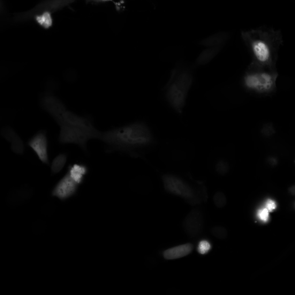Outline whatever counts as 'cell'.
<instances>
[{
  "mask_svg": "<svg viewBox=\"0 0 295 295\" xmlns=\"http://www.w3.org/2000/svg\"><path fill=\"white\" fill-rule=\"evenodd\" d=\"M10 148L14 153L18 155L22 154L24 151V146L23 141L16 133L10 139Z\"/></svg>",
  "mask_w": 295,
  "mask_h": 295,
  "instance_id": "e0dca14e",
  "label": "cell"
},
{
  "mask_svg": "<svg viewBox=\"0 0 295 295\" xmlns=\"http://www.w3.org/2000/svg\"><path fill=\"white\" fill-rule=\"evenodd\" d=\"M196 66L195 64L180 61L172 70L170 78L163 88L166 100L179 114H181L185 106Z\"/></svg>",
  "mask_w": 295,
  "mask_h": 295,
  "instance_id": "3957f363",
  "label": "cell"
},
{
  "mask_svg": "<svg viewBox=\"0 0 295 295\" xmlns=\"http://www.w3.org/2000/svg\"><path fill=\"white\" fill-rule=\"evenodd\" d=\"M194 249L193 245L187 243L179 245L165 251L164 257L167 259L172 260L185 256L191 253Z\"/></svg>",
  "mask_w": 295,
  "mask_h": 295,
  "instance_id": "7c38bea8",
  "label": "cell"
},
{
  "mask_svg": "<svg viewBox=\"0 0 295 295\" xmlns=\"http://www.w3.org/2000/svg\"><path fill=\"white\" fill-rule=\"evenodd\" d=\"M225 44L208 48L203 50L196 59L197 66L205 65L209 63L222 49Z\"/></svg>",
  "mask_w": 295,
  "mask_h": 295,
  "instance_id": "5bb4252c",
  "label": "cell"
},
{
  "mask_svg": "<svg viewBox=\"0 0 295 295\" xmlns=\"http://www.w3.org/2000/svg\"><path fill=\"white\" fill-rule=\"evenodd\" d=\"M41 103L43 109L48 112L54 119L61 116L66 111L63 103L58 99L52 95L44 96L42 98Z\"/></svg>",
  "mask_w": 295,
  "mask_h": 295,
  "instance_id": "8fae6325",
  "label": "cell"
},
{
  "mask_svg": "<svg viewBox=\"0 0 295 295\" xmlns=\"http://www.w3.org/2000/svg\"><path fill=\"white\" fill-rule=\"evenodd\" d=\"M278 76L276 70L249 65L243 76L242 83L244 88L249 92L258 94L268 95L275 90Z\"/></svg>",
  "mask_w": 295,
  "mask_h": 295,
  "instance_id": "277c9868",
  "label": "cell"
},
{
  "mask_svg": "<svg viewBox=\"0 0 295 295\" xmlns=\"http://www.w3.org/2000/svg\"><path fill=\"white\" fill-rule=\"evenodd\" d=\"M54 120L58 125L64 124L91 131L97 130L88 119L67 111H66L61 116L56 118Z\"/></svg>",
  "mask_w": 295,
  "mask_h": 295,
  "instance_id": "9c48e42d",
  "label": "cell"
},
{
  "mask_svg": "<svg viewBox=\"0 0 295 295\" xmlns=\"http://www.w3.org/2000/svg\"><path fill=\"white\" fill-rule=\"evenodd\" d=\"M215 169L218 173L224 175L228 172L229 169V165L226 162L221 160L218 161L216 164Z\"/></svg>",
  "mask_w": 295,
  "mask_h": 295,
  "instance_id": "7402d4cb",
  "label": "cell"
},
{
  "mask_svg": "<svg viewBox=\"0 0 295 295\" xmlns=\"http://www.w3.org/2000/svg\"><path fill=\"white\" fill-rule=\"evenodd\" d=\"M186 233L191 237H196L202 232L204 226L203 215L197 208L191 210L185 218L183 223Z\"/></svg>",
  "mask_w": 295,
  "mask_h": 295,
  "instance_id": "52a82bcc",
  "label": "cell"
},
{
  "mask_svg": "<svg viewBox=\"0 0 295 295\" xmlns=\"http://www.w3.org/2000/svg\"><path fill=\"white\" fill-rule=\"evenodd\" d=\"M67 156L64 153H61L56 156L52 161L51 170L55 174L59 172L63 168L67 162Z\"/></svg>",
  "mask_w": 295,
  "mask_h": 295,
  "instance_id": "2e32d148",
  "label": "cell"
},
{
  "mask_svg": "<svg viewBox=\"0 0 295 295\" xmlns=\"http://www.w3.org/2000/svg\"><path fill=\"white\" fill-rule=\"evenodd\" d=\"M78 185L67 172L55 186L52 194L60 199H66L75 193Z\"/></svg>",
  "mask_w": 295,
  "mask_h": 295,
  "instance_id": "30bf717a",
  "label": "cell"
},
{
  "mask_svg": "<svg viewBox=\"0 0 295 295\" xmlns=\"http://www.w3.org/2000/svg\"><path fill=\"white\" fill-rule=\"evenodd\" d=\"M213 200L215 206L221 208L224 207L227 203L226 197L222 192L218 191L214 195Z\"/></svg>",
  "mask_w": 295,
  "mask_h": 295,
  "instance_id": "ffe728a7",
  "label": "cell"
},
{
  "mask_svg": "<svg viewBox=\"0 0 295 295\" xmlns=\"http://www.w3.org/2000/svg\"><path fill=\"white\" fill-rule=\"evenodd\" d=\"M266 163L271 167H275L279 164V161L278 158L275 156L270 155L268 156L265 158Z\"/></svg>",
  "mask_w": 295,
  "mask_h": 295,
  "instance_id": "cb8c5ba5",
  "label": "cell"
},
{
  "mask_svg": "<svg viewBox=\"0 0 295 295\" xmlns=\"http://www.w3.org/2000/svg\"><path fill=\"white\" fill-rule=\"evenodd\" d=\"M258 215L261 220L266 221L268 218V211L266 208L260 210L258 211Z\"/></svg>",
  "mask_w": 295,
  "mask_h": 295,
  "instance_id": "d4e9b609",
  "label": "cell"
},
{
  "mask_svg": "<svg viewBox=\"0 0 295 295\" xmlns=\"http://www.w3.org/2000/svg\"><path fill=\"white\" fill-rule=\"evenodd\" d=\"M241 39L251 57L249 65L271 70H276L278 52L283 43L280 30L262 26L241 32Z\"/></svg>",
  "mask_w": 295,
  "mask_h": 295,
  "instance_id": "6da1fadb",
  "label": "cell"
},
{
  "mask_svg": "<svg viewBox=\"0 0 295 295\" xmlns=\"http://www.w3.org/2000/svg\"><path fill=\"white\" fill-rule=\"evenodd\" d=\"M28 144L43 163L49 164L47 139L44 132H39L35 134L30 140Z\"/></svg>",
  "mask_w": 295,
  "mask_h": 295,
  "instance_id": "ba28073f",
  "label": "cell"
},
{
  "mask_svg": "<svg viewBox=\"0 0 295 295\" xmlns=\"http://www.w3.org/2000/svg\"><path fill=\"white\" fill-rule=\"evenodd\" d=\"M165 190L168 192L180 197L192 205L201 204L207 199L205 187L200 186L194 187L175 176L165 174L162 176Z\"/></svg>",
  "mask_w": 295,
  "mask_h": 295,
  "instance_id": "5b68a950",
  "label": "cell"
},
{
  "mask_svg": "<svg viewBox=\"0 0 295 295\" xmlns=\"http://www.w3.org/2000/svg\"><path fill=\"white\" fill-rule=\"evenodd\" d=\"M276 207V205L274 202L271 200H268L266 203V208L268 211H272Z\"/></svg>",
  "mask_w": 295,
  "mask_h": 295,
  "instance_id": "484cf974",
  "label": "cell"
},
{
  "mask_svg": "<svg viewBox=\"0 0 295 295\" xmlns=\"http://www.w3.org/2000/svg\"><path fill=\"white\" fill-rule=\"evenodd\" d=\"M211 245L210 243L205 240H203L199 243L198 247V251L202 254L207 253L210 249Z\"/></svg>",
  "mask_w": 295,
  "mask_h": 295,
  "instance_id": "603a6c76",
  "label": "cell"
},
{
  "mask_svg": "<svg viewBox=\"0 0 295 295\" xmlns=\"http://www.w3.org/2000/svg\"><path fill=\"white\" fill-rule=\"evenodd\" d=\"M212 235L215 237L220 239L226 238L228 235L226 229L224 227L221 226H216L213 227L211 230Z\"/></svg>",
  "mask_w": 295,
  "mask_h": 295,
  "instance_id": "44dd1931",
  "label": "cell"
},
{
  "mask_svg": "<svg viewBox=\"0 0 295 295\" xmlns=\"http://www.w3.org/2000/svg\"><path fill=\"white\" fill-rule=\"evenodd\" d=\"M67 172L72 179L79 184L82 181L86 169L83 166L75 164L70 166Z\"/></svg>",
  "mask_w": 295,
  "mask_h": 295,
  "instance_id": "9a60e30c",
  "label": "cell"
},
{
  "mask_svg": "<svg viewBox=\"0 0 295 295\" xmlns=\"http://www.w3.org/2000/svg\"><path fill=\"white\" fill-rule=\"evenodd\" d=\"M260 133L264 137H269L273 135L276 133L273 124L271 122L264 124L260 130Z\"/></svg>",
  "mask_w": 295,
  "mask_h": 295,
  "instance_id": "ac0fdd59",
  "label": "cell"
},
{
  "mask_svg": "<svg viewBox=\"0 0 295 295\" xmlns=\"http://www.w3.org/2000/svg\"><path fill=\"white\" fill-rule=\"evenodd\" d=\"M37 22L41 26L45 28L50 26L52 23V18L50 14L48 12H45L36 17Z\"/></svg>",
  "mask_w": 295,
  "mask_h": 295,
  "instance_id": "d6986e66",
  "label": "cell"
},
{
  "mask_svg": "<svg viewBox=\"0 0 295 295\" xmlns=\"http://www.w3.org/2000/svg\"><path fill=\"white\" fill-rule=\"evenodd\" d=\"M60 127L59 140L63 144H76L86 149L88 142L91 139H99L101 132L93 131L64 124Z\"/></svg>",
  "mask_w": 295,
  "mask_h": 295,
  "instance_id": "8992f818",
  "label": "cell"
},
{
  "mask_svg": "<svg viewBox=\"0 0 295 295\" xmlns=\"http://www.w3.org/2000/svg\"><path fill=\"white\" fill-rule=\"evenodd\" d=\"M99 139L112 147L124 150L145 146L153 141L149 129L140 122L101 132Z\"/></svg>",
  "mask_w": 295,
  "mask_h": 295,
  "instance_id": "7a4b0ae2",
  "label": "cell"
},
{
  "mask_svg": "<svg viewBox=\"0 0 295 295\" xmlns=\"http://www.w3.org/2000/svg\"><path fill=\"white\" fill-rule=\"evenodd\" d=\"M230 34L227 32L217 33L200 41V45L208 47L216 46L225 43L229 39Z\"/></svg>",
  "mask_w": 295,
  "mask_h": 295,
  "instance_id": "4fadbf2b",
  "label": "cell"
}]
</instances>
